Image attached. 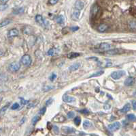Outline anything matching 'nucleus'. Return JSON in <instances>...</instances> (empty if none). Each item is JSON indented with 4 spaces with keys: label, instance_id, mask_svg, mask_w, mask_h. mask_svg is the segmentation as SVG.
Returning <instances> with one entry per match:
<instances>
[{
    "label": "nucleus",
    "instance_id": "nucleus-1",
    "mask_svg": "<svg viewBox=\"0 0 136 136\" xmlns=\"http://www.w3.org/2000/svg\"><path fill=\"white\" fill-rule=\"evenodd\" d=\"M125 75V71H114V72H112L111 73V77L112 79L117 80V79H121L122 77Z\"/></svg>",
    "mask_w": 136,
    "mask_h": 136
},
{
    "label": "nucleus",
    "instance_id": "nucleus-2",
    "mask_svg": "<svg viewBox=\"0 0 136 136\" xmlns=\"http://www.w3.org/2000/svg\"><path fill=\"white\" fill-rule=\"evenodd\" d=\"M20 68V64L19 62H12L11 63L10 65H9V70H10L11 72H16L18 71Z\"/></svg>",
    "mask_w": 136,
    "mask_h": 136
},
{
    "label": "nucleus",
    "instance_id": "nucleus-3",
    "mask_svg": "<svg viewBox=\"0 0 136 136\" xmlns=\"http://www.w3.org/2000/svg\"><path fill=\"white\" fill-rule=\"evenodd\" d=\"M108 129L110 131H118L121 128V123L119 122H115L108 126Z\"/></svg>",
    "mask_w": 136,
    "mask_h": 136
},
{
    "label": "nucleus",
    "instance_id": "nucleus-4",
    "mask_svg": "<svg viewBox=\"0 0 136 136\" xmlns=\"http://www.w3.org/2000/svg\"><path fill=\"white\" fill-rule=\"evenodd\" d=\"M21 62L24 66H29L31 64V58L29 55H24L21 58Z\"/></svg>",
    "mask_w": 136,
    "mask_h": 136
},
{
    "label": "nucleus",
    "instance_id": "nucleus-5",
    "mask_svg": "<svg viewBox=\"0 0 136 136\" xmlns=\"http://www.w3.org/2000/svg\"><path fill=\"white\" fill-rule=\"evenodd\" d=\"M62 131L67 134H71L75 133V129L74 128H71L70 126H63L62 127Z\"/></svg>",
    "mask_w": 136,
    "mask_h": 136
},
{
    "label": "nucleus",
    "instance_id": "nucleus-6",
    "mask_svg": "<svg viewBox=\"0 0 136 136\" xmlns=\"http://www.w3.org/2000/svg\"><path fill=\"white\" fill-rule=\"evenodd\" d=\"M99 10H100V8L97 4H94L93 5L91 8V13H92L93 16H95L97 15L98 14V12H99Z\"/></svg>",
    "mask_w": 136,
    "mask_h": 136
},
{
    "label": "nucleus",
    "instance_id": "nucleus-7",
    "mask_svg": "<svg viewBox=\"0 0 136 136\" xmlns=\"http://www.w3.org/2000/svg\"><path fill=\"white\" fill-rule=\"evenodd\" d=\"M63 100L66 103H72L76 101V99L73 96H68L67 94H64L63 96Z\"/></svg>",
    "mask_w": 136,
    "mask_h": 136
},
{
    "label": "nucleus",
    "instance_id": "nucleus-8",
    "mask_svg": "<svg viewBox=\"0 0 136 136\" xmlns=\"http://www.w3.org/2000/svg\"><path fill=\"white\" fill-rule=\"evenodd\" d=\"M19 31L17 30L16 29H12L10 30L8 33V38H12V37H15L19 36Z\"/></svg>",
    "mask_w": 136,
    "mask_h": 136
},
{
    "label": "nucleus",
    "instance_id": "nucleus-9",
    "mask_svg": "<svg viewBox=\"0 0 136 136\" xmlns=\"http://www.w3.org/2000/svg\"><path fill=\"white\" fill-rule=\"evenodd\" d=\"M35 21L38 23H39L40 25H42V26L45 25V21L43 19L42 16H41L40 15H38L35 16Z\"/></svg>",
    "mask_w": 136,
    "mask_h": 136
},
{
    "label": "nucleus",
    "instance_id": "nucleus-10",
    "mask_svg": "<svg viewBox=\"0 0 136 136\" xmlns=\"http://www.w3.org/2000/svg\"><path fill=\"white\" fill-rule=\"evenodd\" d=\"M84 4L82 1H81L80 0L76 1V3H75V8H76V9L81 10L84 8Z\"/></svg>",
    "mask_w": 136,
    "mask_h": 136
},
{
    "label": "nucleus",
    "instance_id": "nucleus-11",
    "mask_svg": "<svg viewBox=\"0 0 136 136\" xmlns=\"http://www.w3.org/2000/svg\"><path fill=\"white\" fill-rule=\"evenodd\" d=\"M133 82H134V79H133V77H127L126 79H125L124 84H125V86H130L133 84Z\"/></svg>",
    "mask_w": 136,
    "mask_h": 136
},
{
    "label": "nucleus",
    "instance_id": "nucleus-12",
    "mask_svg": "<svg viewBox=\"0 0 136 136\" xmlns=\"http://www.w3.org/2000/svg\"><path fill=\"white\" fill-rule=\"evenodd\" d=\"M110 48V45L106 42H103L101 43L99 45V49L103 51H108Z\"/></svg>",
    "mask_w": 136,
    "mask_h": 136
},
{
    "label": "nucleus",
    "instance_id": "nucleus-13",
    "mask_svg": "<svg viewBox=\"0 0 136 136\" xmlns=\"http://www.w3.org/2000/svg\"><path fill=\"white\" fill-rule=\"evenodd\" d=\"M80 15V10H74L73 11V13H72V17L74 20H78L79 19V16Z\"/></svg>",
    "mask_w": 136,
    "mask_h": 136
},
{
    "label": "nucleus",
    "instance_id": "nucleus-14",
    "mask_svg": "<svg viewBox=\"0 0 136 136\" xmlns=\"http://www.w3.org/2000/svg\"><path fill=\"white\" fill-rule=\"evenodd\" d=\"M130 109H131V105H130V104L129 103H127L125 104L124 107L121 109L120 111H121V113H126L127 111H129L130 110Z\"/></svg>",
    "mask_w": 136,
    "mask_h": 136
},
{
    "label": "nucleus",
    "instance_id": "nucleus-15",
    "mask_svg": "<svg viewBox=\"0 0 136 136\" xmlns=\"http://www.w3.org/2000/svg\"><path fill=\"white\" fill-rule=\"evenodd\" d=\"M80 66V64L79 63H75L74 64H72L69 67V69L70 71H75L76 70H78Z\"/></svg>",
    "mask_w": 136,
    "mask_h": 136
},
{
    "label": "nucleus",
    "instance_id": "nucleus-16",
    "mask_svg": "<svg viewBox=\"0 0 136 136\" xmlns=\"http://www.w3.org/2000/svg\"><path fill=\"white\" fill-rule=\"evenodd\" d=\"M93 126V125L89 120H84L83 122V127L85 129H88L89 128H91Z\"/></svg>",
    "mask_w": 136,
    "mask_h": 136
},
{
    "label": "nucleus",
    "instance_id": "nucleus-17",
    "mask_svg": "<svg viewBox=\"0 0 136 136\" xmlns=\"http://www.w3.org/2000/svg\"><path fill=\"white\" fill-rule=\"evenodd\" d=\"M24 12V8L23 7H20V8H15L14 10H13V14L14 15H19V14H21Z\"/></svg>",
    "mask_w": 136,
    "mask_h": 136
},
{
    "label": "nucleus",
    "instance_id": "nucleus-18",
    "mask_svg": "<svg viewBox=\"0 0 136 136\" xmlns=\"http://www.w3.org/2000/svg\"><path fill=\"white\" fill-rule=\"evenodd\" d=\"M108 26L106 24H101L98 27V30L100 32H103L108 29Z\"/></svg>",
    "mask_w": 136,
    "mask_h": 136
},
{
    "label": "nucleus",
    "instance_id": "nucleus-19",
    "mask_svg": "<svg viewBox=\"0 0 136 136\" xmlns=\"http://www.w3.org/2000/svg\"><path fill=\"white\" fill-rule=\"evenodd\" d=\"M119 52H120L119 49H112V50L107 51V54L108 55H116V54L119 53Z\"/></svg>",
    "mask_w": 136,
    "mask_h": 136
},
{
    "label": "nucleus",
    "instance_id": "nucleus-20",
    "mask_svg": "<svg viewBox=\"0 0 136 136\" xmlns=\"http://www.w3.org/2000/svg\"><path fill=\"white\" fill-rule=\"evenodd\" d=\"M56 23H58V24H59V25H63V23H64V17H63V16L60 15L57 18H56Z\"/></svg>",
    "mask_w": 136,
    "mask_h": 136
},
{
    "label": "nucleus",
    "instance_id": "nucleus-21",
    "mask_svg": "<svg viewBox=\"0 0 136 136\" xmlns=\"http://www.w3.org/2000/svg\"><path fill=\"white\" fill-rule=\"evenodd\" d=\"M79 56H80V53H78L71 52V53H70L67 56L69 59H72V58H75L76 57H78Z\"/></svg>",
    "mask_w": 136,
    "mask_h": 136
},
{
    "label": "nucleus",
    "instance_id": "nucleus-22",
    "mask_svg": "<svg viewBox=\"0 0 136 136\" xmlns=\"http://www.w3.org/2000/svg\"><path fill=\"white\" fill-rule=\"evenodd\" d=\"M56 49L55 48H51L47 52V55L49 56H53L56 54Z\"/></svg>",
    "mask_w": 136,
    "mask_h": 136
},
{
    "label": "nucleus",
    "instance_id": "nucleus-23",
    "mask_svg": "<svg viewBox=\"0 0 136 136\" xmlns=\"http://www.w3.org/2000/svg\"><path fill=\"white\" fill-rule=\"evenodd\" d=\"M129 27L135 30L136 29V21H129Z\"/></svg>",
    "mask_w": 136,
    "mask_h": 136
},
{
    "label": "nucleus",
    "instance_id": "nucleus-24",
    "mask_svg": "<svg viewBox=\"0 0 136 136\" xmlns=\"http://www.w3.org/2000/svg\"><path fill=\"white\" fill-rule=\"evenodd\" d=\"M11 22H12V21H11L10 19H5V20H4L0 23V27H4L5 25H8V24H10Z\"/></svg>",
    "mask_w": 136,
    "mask_h": 136
},
{
    "label": "nucleus",
    "instance_id": "nucleus-25",
    "mask_svg": "<svg viewBox=\"0 0 136 136\" xmlns=\"http://www.w3.org/2000/svg\"><path fill=\"white\" fill-rule=\"evenodd\" d=\"M127 118L130 121H136V116L133 114H128L127 116Z\"/></svg>",
    "mask_w": 136,
    "mask_h": 136
},
{
    "label": "nucleus",
    "instance_id": "nucleus-26",
    "mask_svg": "<svg viewBox=\"0 0 136 136\" xmlns=\"http://www.w3.org/2000/svg\"><path fill=\"white\" fill-rule=\"evenodd\" d=\"M104 73V71H98L97 73H95L93 74H92L89 77H98V76H100L101 75H103Z\"/></svg>",
    "mask_w": 136,
    "mask_h": 136
},
{
    "label": "nucleus",
    "instance_id": "nucleus-27",
    "mask_svg": "<svg viewBox=\"0 0 136 136\" xmlns=\"http://www.w3.org/2000/svg\"><path fill=\"white\" fill-rule=\"evenodd\" d=\"M9 106H10V103H8L6 105H5L4 107H3L1 109V110H0V113H1V115H3V114L5 113V111L8 110V107H9Z\"/></svg>",
    "mask_w": 136,
    "mask_h": 136
},
{
    "label": "nucleus",
    "instance_id": "nucleus-28",
    "mask_svg": "<svg viewBox=\"0 0 136 136\" xmlns=\"http://www.w3.org/2000/svg\"><path fill=\"white\" fill-rule=\"evenodd\" d=\"M40 120V116H35L33 118V119H32V124H33V125H35V124L38 122V120Z\"/></svg>",
    "mask_w": 136,
    "mask_h": 136
},
{
    "label": "nucleus",
    "instance_id": "nucleus-29",
    "mask_svg": "<svg viewBox=\"0 0 136 136\" xmlns=\"http://www.w3.org/2000/svg\"><path fill=\"white\" fill-rule=\"evenodd\" d=\"M80 122H81L80 118L79 116L76 117L75 119H74V123H75V125H76V126H79L80 124Z\"/></svg>",
    "mask_w": 136,
    "mask_h": 136
},
{
    "label": "nucleus",
    "instance_id": "nucleus-30",
    "mask_svg": "<svg viewBox=\"0 0 136 136\" xmlns=\"http://www.w3.org/2000/svg\"><path fill=\"white\" fill-rule=\"evenodd\" d=\"M67 118H73L74 116H75V113L74 112V111H70V112H68L67 113Z\"/></svg>",
    "mask_w": 136,
    "mask_h": 136
},
{
    "label": "nucleus",
    "instance_id": "nucleus-31",
    "mask_svg": "<svg viewBox=\"0 0 136 136\" xmlns=\"http://www.w3.org/2000/svg\"><path fill=\"white\" fill-rule=\"evenodd\" d=\"M19 104L18 103H14V104L12 105V106L11 107V110H15L19 109Z\"/></svg>",
    "mask_w": 136,
    "mask_h": 136
},
{
    "label": "nucleus",
    "instance_id": "nucleus-32",
    "mask_svg": "<svg viewBox=\"0 0 136 136\" xmlns=\"http://www.w3.org/2000/svg\"><path fill=\"white\" fill-rule=\"evenodd\" d=\"M56 78V75L55 73H52L51 75H50V77H49V79L51 81H53Z\"/></svg>",
    "mask_w": 136,
    "mask_h": 136
},
{
    "label": "nucleus",
    "instance_id": "nucleus-33",
    "mask_svg": "<svg viewBox=\"0 0 136 136\" xmlns=\"http://www.w3.org/2000/svg\"><path fill=\"white\" fill-rule=\"evenodd\" d=\"M46 110V107H43L42 108H41L40 110V111H39L40 114H41V115H44V114H45Z\"/></svg>",
    "mask_w": 136,
    "mask_h": 136
},
{
    "label": "nucleus",
    "instance_id": "nucleus-34",
    "mask_svg": "<svg viewBox=\"0 0 136 136\" xmlns=\"http://www.w3.org/2000/svg\"><path fill=\"white\" fill-rule=\"evenodd\" d=\"M53 131H54V132H55V133H56V134H58L59 133V127L57 126H53Z\"/></svg>",
    "mask_w": 136,
    "mask_h": 136
},
{
    "label": "nucleus",
    "instance_id": "nucleus-35",
    "mask_svg": "<svg viewBox=\"0 0 136 136\" xmlns=\"http://www.w3.org/2000/svg\"><path fill=\"white\" fill-rule=\"evenodd\" d=\"M8 7V5H7L6 4H1V11H4V10H5V9H7Z\"/></svg>",
    "mask_w": 136,
    "mask_h": 136
},
{
    "label": "nucleus",
    "instance_id": "nucleus-36",
    "mask_svg": "<svg viewBox=\"0 0 136 136\" xmlns=\"http://www.w3.org/2000/svg\"><path fill=\"white\" fill-rule=\"evenodd\" d=\"M20 101H21V105H22V106L25 105H26V104H27V103H28L27 101L25 100L23 98H20Z\"/></svg>",
    "mask_w": 136,
    "mask_h": 136
},
{
    "label": "nucleus",
    "instance_id": "nucleus-37",
    "mask_svg": "<svg viewBox=\"0 0 136 136\" xmlns=\"http://www.w3.org/2000/svg\"><path fill=\"white\" fill-rule=\"evenodd\" d=\"M52 101H53V99H52V98H51V99H49L48 100H47L46 101V105L48 106V105H50L51 103H52Z\"/></svg>",
    "mask_w": 136,
    "mask_h": 136
},
{
    "label": "nucleus",
    "instance_id": "nucleus-38",
    "mask_svg": "<svg viewBox=\"0 0 136 136\" xmlns=\"http://www.w3.org/2000/svg\"><path fill=\"white\" fill-rule=\"evenodd\" d=\"M132 107L133 110H136V100L132 101Z\"/></svg>",
    "mask_w": 136,
    "mask_h": 136
},
{
    "label": "nucleus",
    "instance_id": "nucleus-39",
    "mask_svg": "<svg viewBox=\"0 0 136 136\" xmlns=\"http://www.w3.org/2000/svg\"><path fill=\"white\" fill-rule=\"evenodd\" d=\"M35 105V104H33L32 102H29L27 103V108H31V107H33Z\"/></svg>",
    "mask_w": 136,
    "mask_h": 136
},
{
    "label": "nucleus",
    "instance_id": "nucleus-40",
    "mask_svg": "<svg viewBox=\"0 0 136 136\" xmlns=\"http://www.w3.org/2000/svg\"><path fill=\"white\" fill-rule=\"evenodd\" d=\"M58 1L59 0H49V3L51 4V5H55L58 2Z\"/></svg>",
    "mask_w": 136,
    "mask_h": 136
},
{
    "label": "nucleus",
    "instance_id": "nucleus-41",
    "mask_svg": "<svg viewBox=\"0 0 136 136\" xmlns=\"http://www.w3.org/2000/svg\"><path fill=\"white\" fill-rule=\"evenodd\" d=\"M80 113H82V114H89V110H87L86 109H84V110H80Z\"/></svg>",
    "mask_w": 136,
    "mask_h": 136
},
{
    "label": "nucleus",
    "instance_id": "nucleus-42",
    "mask_svg": "<svg viewBox=\"0 0 136 136\" xmlns=\"http://www.w3.org/2000/svg\"><path fill=\"white\" fill-rule=\"evenodd\" d=\"M79 29V27H76V26H75V27H71V28H70V30L71 31H77Z\"/></svg>",
    "mask_w": 136,
    "mask_h": 136
},
{
    "label": "nucleus",
    "instance_id": "nucleus-43",
    "mask_svg": "<svg viewBox=\"0 0 136 136\" xmlns=\"http://www.w3.org/2000/svg\"><path fill=\"white\" fill-rule=\"evenodd\" d=\"M47 88H44V90L45 91V92H47V91H48V90H50L51 89H52L53 88V87H48V86H46Z\"/></svg>",
    "mask_w": 136,
    "mask_h": 136
},
{
    "label": "nucleus",
    "instance_id": "nucleus-44",
    "mask_svg": "<svg viewBox=\"0 0 136 136\" xmlns=\"http://www.w3.org/2000/svg\"><path fill=\"white\" fill-rule=\"evenodd\" d=\"M0 1H1V4H6L9 0H0Z\"/></svg>",
    "mask_w": 136,
    "mask_h": 136
},
{
    "label": "nucleus",
    "instance_id": "nucleus-45",
    "mask_svg": "<svg viewBox=\"0 0 136 136\" xmlns=\"http://www.w3.org/2000/svg\"><path fill=\"white\" fill-rule=\"evenodd\" d=\"M25 118H23V119H22V120H20V123H19V124H20V125H23V123L25 122Z\"/></svg>",
    "mask_w": 136,
    "mask_h": 136
},
{
    "label": "nucleus",
    "instance_id": "nucleus-46",
    "mask_svg": "<svg viewBox=\"0 0 136 136\" xmlns=\"http://www.w3.org/2000/svg\"><path fill=\"white\" fill-rule=\"evenodd\" d=\"M110 108V105H104V109L105 110H109Z\"/></svg>",
    "mask_w": 136,
    "mask_h": 136
},
{
    "label": "nucleus",
    "instance_id": "nucleus-47",
    "mask_svg": "<svg viewBox=\"0 0 136 136\" xmlns=\"http://www.w3.org/2000/svg\"><path fill=\"white\" fill-rule=\"evenodd\" d=\"M88 60H97V58H95V57H94V58H89Z\"/></svg>",
    "mask_w": 136,
    "mask_h": 136
}]
</instances>
